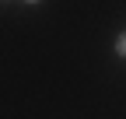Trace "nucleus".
I'll return each mask as SVG.
<instances>
[{"mask_svg": "<svg viewBox=\"0 0 126 119\" xmlns=\"http://www.w3.org/2000/svg\"><path fill=\"white\" fill-rule=\"evenodd\" d=\"M116 49H119V56H126V32L119 35V42H116Z\"/></svg>", "mask_w": 126, "mask_h": 119, "instance_id": "obj_1", "label": "nucleus"}, {"mask_svg": "<svg viewBox=\"0 0 126 119\" xmlns=\"http://www.w3.org/2000/svg\"><path fill=\"white\" fill-rule=\"evenodd\" d=\"M28 4H39V0H28Z\"/></svg>", "mask_w": 126, "mask_h": 119, "instance_id": "obj_2", "label": "nucleus"}]
</instances>
